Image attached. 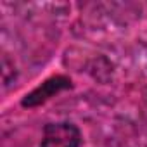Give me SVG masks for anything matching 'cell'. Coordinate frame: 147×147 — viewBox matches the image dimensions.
<instances>
[{
	"label": "cell",
	"mask_w": 147,
	"mask_h": 147,
	"mask_svg": "<svg viewBox=\"0 0 147 147\" xmlns=\"http://www.w3.org/2000/svg\"><path fill=\"white\" fill-rule=\"evenodd\" d=\"M83 133L73 121H50L42 130L40 147H82Z\"/></svg>",
	"instance_id": "6da1fadb"
},
{
	"label": "cell",
	"mask_w": 147,
	"mask_h": 147,
	"mask_svg": "<svg viewBox=\"0 0 147 147\" xmlns=\"http://www.w3.org/2000/svg\"><path fill=\"white\" fill-rule=\"evenodd\" d=\"M71 87H73V82L69 76H66V75L50 76L42 85H38L30 94H26L21 100V106L23 107H38V106L45 104L47 100H50L52 97H55L57 94H61Z\"/></svg>",
	"instance_id": "7a4b0ae2"
}]
</instances>
